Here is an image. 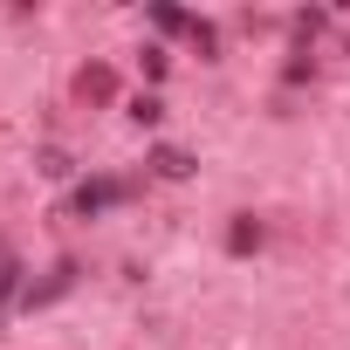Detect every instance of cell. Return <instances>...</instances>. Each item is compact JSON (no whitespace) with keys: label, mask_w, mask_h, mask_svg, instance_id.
I'll use <instances>...</instances> for the list:
<instances>
[{"label":"cell","mask_w":350,"mask_h":350,"mask_svg":"<svg viewBox=\"0 0 350 350\" xmlns=\"http://www.w3.org/2000/svg\"><path fill=\"white\" fill-rule=\"evenodd\" d=\"M124 200H131V179H83L76 200H69V213H76V220H103V213H117Z\"/></svg>","instance_id":"obj_1"},{"label":"cell","mask_w":350,"mask_h":350,"mask_svg":"<svg viewBox=\"0 0 350 350\" xmlns=\"http://www.w3.org/2000/svg\"><path fill=\"white\" fill-rule=\"evenodd\" d=\"M261 234H268V227H261L254 213H234V220H227V254H254Z\"/></svg>","instance_id":"obj_2"},{"label":"cell","mask_w":350,"mask_h":350,"mask_svg":"<svg viewBox=\"0 0 350 350\" xmlns=\"http://www.w3.org/2000/svg\"><path fill=\"white\" fill-rule=\"evenodd\" d=\"M69 288H76V261H55V275H49L42 288H28L21 302H28V309H42V302H55V295H69Z\"/></svg>","instance_id":"obj_3"},{"label":"cell","mask_w":350,"mask_h":350,"mask_svg":"<svg viewBox=\"0 0 350 350\" xmlns=\"http://www.w3.org/2000/svg\"><path fill=\"white\" fill-rule=\"evenodd\" d=\"M151 172H158V179H193V158H186L179 144H158V151H151Z\"/></svg>","instance_id":"obj_4"},{"label":"cell","mask_w":350,"mask_h":350,"mask_svg":"<svg viewBox=\"0 0 350 350\" xmlns=\"http://www.w3.org/2000/svg\"><path fill=\"white\" fill-rule=\"evenodd\" d=\"M35 165L49 172V179H69V172H76V158H69L62 144H42V151H35Z\"/></svg>","instance_id":"obj_5"},{"label":"cell","mask_w":350,"mask_h":350,"mask_svg":"<svg viewBox=\"0 0 350 350\" xmlns=\"http://www.w3.org/2000/svg\"><path fill=\"white\" fill-rule=\"evenodd\" d=\"M14 288H21V268H14V254H0V309L14 302Z\"/></svg>","instance_id":"obj_6"},{"label":"cell","mask_w":350,"mask_h":350,"mask_svg":"<svg viewBox=\"0 0 350 350\" xmlns=\"http://www.w3.org/2000/svg\"><path fill=\"white\" fill-rule=\"evenodd\" d=\"M158 117H165L158 96H131V124H158Z\"/></svg>","instance_id":"obj_7"},{"label":"cell","mask_w":350,"mask_h":350,"mask_svg":"<svg viewBox=\"0 0 350 350\" xmlns=\"http://www.w3.org/2000/svg\"><path fill=\"white\" fill-rule=\"evenodd\" d=\"M117 83H110V69H83V96H110Z\"/></svg>","instance_id":"obj_8"},{"label":"cell","mask_w":350,"mask_h":350,"mask_svg":"<svg viewBox=\"0 0 350 350\" xmlns=\"http://www.w3.org/2000/svg\"><path fill=\"white\" fill-rule=\"evenodd\" d=\"M151 21H158V28H165V35H179V28H193V14H179V8H158V14H151Z\"/></svg>","instance_id":"obj_9"}]
</instances>
